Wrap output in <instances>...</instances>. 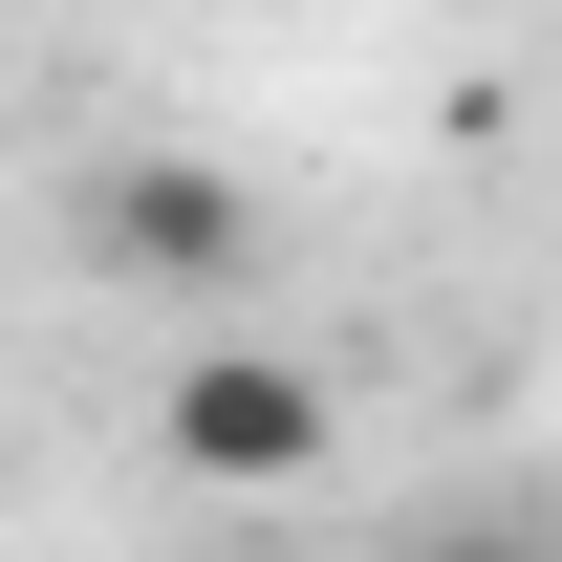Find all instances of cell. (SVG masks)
I'll return each instance as SVG.
<instances>
[{
  "mask_svg": "<svg viewBox=\"0 0 562 562\" xmlns=\"http://www.w3.org/2000/svg\"><path fill=\"white\" fill-rule=\"evenodd\" d=\"M151 454H173L195 497H303L325 454H347V390H325L303 347H260V325H195L173 390H151Z\"/></svg>",
  "mask_w": 562,
  "mask_h": 562,
  "instance_id": "cell-1",
  "label": "cell"
},
{
  "mask_svg": "<svg viewBox=\"0 0 562 562\" xmlns=\"http://www.w3.org/2000/svg\"><path fill=\"white\" fill-rule=\"evenodd\" d=\"M87 238H109V281L238 325V281H260V173H216V151H131V173H87Z\"/></svg>",
  "mask_w": 562,
  "mask_h": 562,
  "instance_id": "cell-2",
  "label": "cell"
},
{
  "mask_svg": "<svg viewBox=\"0 0 562 562\" xmlns=\"http://www.w3.org/2000/svg\"><path fill=\"white\" fill-rule=\"evenodd\" d=\"M390 562H562V519H519V497H476V519H412Z\"/></svg>",
  "mask_w": 562,
  "mask_h": 562,
  "instance_id": "cell-3",
  "label": "cell"
}]
</instances>
